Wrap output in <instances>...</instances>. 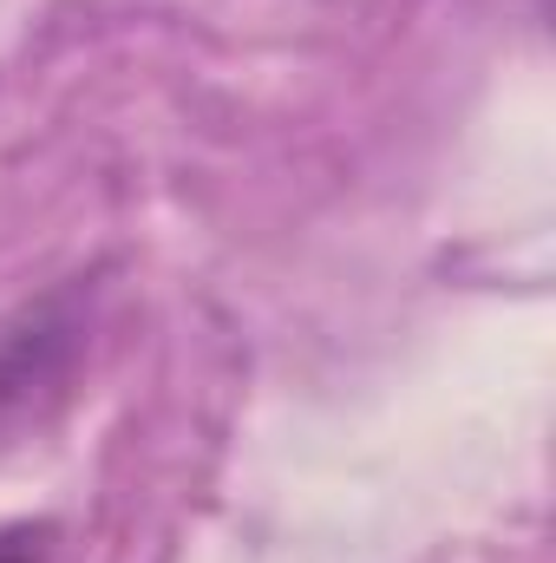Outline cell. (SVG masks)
<instances>
[{
    "instance_id": "cell-1",
    "label": "cell",
    "mask_w": 556,
    "mask_h": 563,
    "mask_svg": "<svg viewBox=\"0 0 556 563\" xmlns=\"http://www.w3.org/2000/svg\"><path fill=\"white\" fill-rule=\"evenodd\" d=\"M86 361V314L73 295L40 301L0 334V459L59 420Z\"/></svg>"
},
{
    "instance_id": "cell-2",
    "label": "cell",
    "mask_w": 556,
    "mask_h": 563,
    "mask_svg": "<svg viewBox=\"0 0 556 563\" xmlns=\"http://www.w3.org/2000/svg\"><path fill=\"white\" fill-rule=\"evenodd\" d=\"M0 563H53V525H7Z\"/></svg>"
}]
</instances>
